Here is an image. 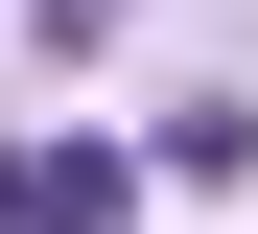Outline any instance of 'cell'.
Wrapping results in <instances>:
<instances>
[{
	"instance_id": "cell-1",
	"label": "cell",
	"mask_w": 258,
	"mask_h": 234,
	"mask_svg": "<svg viewBox=\"0 0 258 234\" xmlns=\"http://www.w3.org/2000/svg\"><path fill=\"white\" fill-rule=\"evenodd\" d=\"M117 211H141L117 140H0V234H117Z\"/></svg>"
},
{
	"instance_id": "cell-2",
	"label": "cell",
	"mask_w": 258,
	"mask_h": 234,
	"mask_svg": "<svg viewBox=\"0 0 258 234\" xmlns=\"http://www.w3.org/2000/svg\"><path fill=\"white\" fill-rule=\"evenodd\" d=\"M24 24H47V47H117V24H141V0H24Z\"/></svg>"
}]
</instances>
